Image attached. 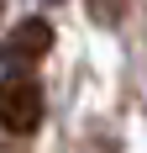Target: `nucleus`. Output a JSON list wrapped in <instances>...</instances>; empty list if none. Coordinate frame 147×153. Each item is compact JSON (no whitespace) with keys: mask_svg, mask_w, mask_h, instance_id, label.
<instances>
[{"mask_svg":"<svg viewBox=\"0 0 147 153\" xmlns=\"http://www.w3.org/2000/svg\"><path fill=\"white\" fill-rule=\"evenodd\" d=\"M0 11H5V0H0Z\"/></svg>","mask_w":147,"mask_h":153,"instance_id":"nucleus-4","label":"nucleus"},{"mask_svg":"<svg viewBox=\"0 0 147 153\" xmlns=\"http://www.w3.org/2000/svg\"><path fill=\"white\" fill-rule=\"evenodd\" d=\"M47 48H53V27H47L42 16H32V21H21V27H16L5 42H0V58L16 69V63H37Z\"/></svg>","mask_w":147,"mask_h":153,"instance_id":"nucleus-2","label":"nucleus"},{"mask_svg":"<svg viewBox=\"0 0 147 153\" xmlns=\"http://www.w3.org/2000/svg\"><path fill=\"white\" fill-rule=\"evenodd\" d=\"M42 122V85L32 74H5L0 79V127L5 132H37Z\"/></svg>","mask_w":147,"mask_h":153,"instance_id":"nucleus-1","label":"nucleus"},{"mask_svg":"<svg viewBox=\"0 0 147 153\" xmlns=\"http://www.w3.org/2000/svg\"><path fill=\"white\" fill-rule=\"evenodd\" d=\"M89 5H95V16H100V21H116V16L126 11V0H89Z\"/></svg>","mask_w":147,"mask_h":153,"instance_id":"nucleus-3","label":"nucleus"},{"mask_svg":"<svg viewBox=\"0 0 147 153\" xmlns=\"http://www.w3.org/2000/svg\"><path fill=\"white\" fill-rule=\"evenodd\" d=\"M42 5H53V0H42Z\"/></svg>","mask_w":147,"mask_h":153,"instance_id":"nucleus-5","label":"nucleus"}]
</instances>
